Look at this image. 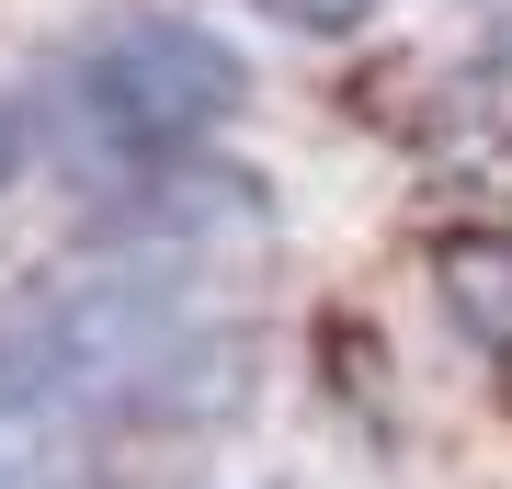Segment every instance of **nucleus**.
I'll return each mask as SVG.
<instances>
[{
	"instance_id": "f257e3e1",
	"label": "nucleus",
	"mask_w": 512,
	"mask_h": 489,
	"mask_svg": "<svg viewBox=\"0 0 512 489\" xmlns=\"http://www.w3.org/2000/svg\"><path fill=\"white\" fill-rule=\"evenodd\" d=\"M12 399L23 410H183V376L205 364L194 308L160 273H80L12 330Z\"/></svg>"
},
{
	"instance_id": "f03ea898",
	"label": "nucleus",
	"mask_w": 512,
	"mask_h": 489,
	"mask_svg": "<svg viewBox=\"0 0 512 489\" xmlns=\"http://www.w3.org/2000/svg\"><path fill=\"white\" fill-rule=\"evenodd\" d=\"M239 103H251V69L194 12H137V23H114V35H92L69 57V114L114 160H183Z\"/></svg>"
},
{
	"instance_id": "7ed1b4c3",
	"label": "nucleus",
	"mask_w": 512,
	"mask_h": 489,
	"mask_svg": "<svg viewBox=\"0 0 512 489\" xmlns=\"http://www.w3.org/2000/svg\"><path fill=\"white\" fill-rule=\"evenodd\" d=\"M444 308H456L490 353H512V239L501 228H467V239H444Z\"/></svg>"
},
{
	"instance_id": "20e7f679",
	"label": "nucleus",
	"mask_w": 512,
	"mask_h": 489,
	"mask_svg": "<svg viewBox=\"0 0 512 489\" xmlns=\"http://www.w3.org/2000/svg\"><path fill=\"white\" fill-rule=\"evenodd\" d=\"M251 12H274V23H296V35H353V23L376 12V0H251Z\"/></svg>"
},
{
	"instance_id": "39448f33",
	"label": "nucleus",
	"mask_w": 512,
	"mask_h": 489,
	"mask_svg": "<svg viewBox=\"0 0 512 489\" xmlns=\"http://www.w3.org/2000/svg\"><path fill=\"white\" fill-rule=\"evenodd\" d=\"M12 148H23V103L0 91V182H12Z\"/></svg>"
}]
</instances>
